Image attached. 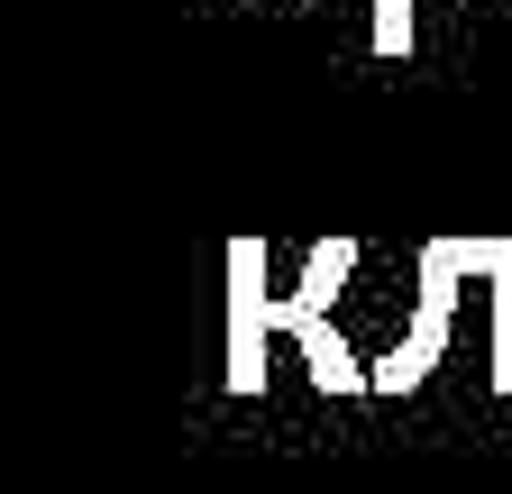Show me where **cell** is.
Masks as SVG:
<instances>
[{"label": "cell", "instance_id": "6da1fadb", "mask_svg": "<svg viewBox=\"0 0 512 494\" xmlns=\"http://www.w3.org/2000/svg\"><path fill=\"white\" fill-rule=\"evenodd\" d=\"M384 37H403V0H394V28H384Z\"/></svg>", "mask_w": 512, "mask_h": 494}]
</instances>
